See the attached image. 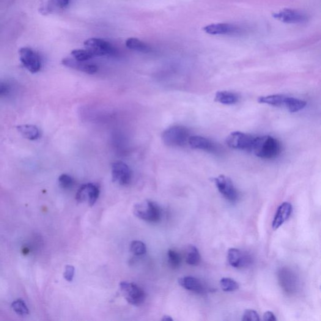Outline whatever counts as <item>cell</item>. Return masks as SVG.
Masks as SVG:
<instances>
[{
    "instance_id": "44dd1931",
    "label": "cell",
    "mask_w": 321,
    "mask_h": 321,
    "mask_svg": "<svg viewBox=\"0 0 321 321\" xmlns=\"http://www.w3.org/2000/svg\"><path fill=\"white\" fill-rule=\"evenodd\" d=\"M215 101L225 105H232L238 102L239 96L235 93L229 91H219L216 92Z\"/></svg>"
},
{
    "instance_id": "484cf974",
    "label": "cell",
    "mask_w": 321,
    "mask_h": 321,
    "mask_svg": "<svg viewBox=\"0 0 321 321\" xmlns=\"http://www.w3.org/2000/svg\"><path fill=\"white\" fill-rule=\"evenodd\" d=\"M221 289L225 292H234L238 289L239 285L235 280L230 278H223L220 281Z\"/></svg>"
},
{
    "instance_id": "9c48e42d",
    "label": "cell",
    "mask_w": 321,
    "mask_h": 321,
    "mask_svg": "<svg viewBox=\"0 0 321 321\" xmlns=\"http://www.w3.org/2000/svg\"><path fill=\"white\" fill-rule=\"evenodd\" d=\"M273 16L277 20L287 24H301L307 20L305 13L290 8H285L278 13H274Z\"/></svg>"
},
{
    "instance_id": "ffe728a7",
    "label": "cell",
    "mask_w": 321,
    "mask_h": 321,
    "mask_svg": "<svg viewBox=\"0 0 321 321\" xmlns=\"http://www.w3.org/2000/svg\"><path fill=\"white\" fill-rule=\"evenodd\" d=\"M71 0H48L45 7L42 8V13H51L65 9L70 5Z\"/></svg>"
},
{
    "instance_id": "1f68e13d",
    "label": "cell",
    "mask_w": 321,
    "mask_h": 321,
    "mask_svg": "<svg viewBox=\"0 0 321 321\" xmlns=\"http://www.w3.org/2000/svg\"><path fill=\"white\" fill-rule=\"evenodd\" d=\"M242 320L243 321H259V315L254 310L248 309L244 312Z\"/></svg>"
},
{
    "instance_id": "5bb4252c",
    "label": "cell",
    "mask_w": 321,
    "mask_h": 321,
    "mask_svg": "<svg viewBox=\"0 0 321 321\" xmlns=\"http://www.w3.org/2000/svg\"><path fill=\"white\" fill-rule=\"evenodd\" d=\"M62 64L65 67L89 74H94L98 70L97 65L88 64L86 62L79 61L73 57H66L62 60Z\"/></svg>"
},
{
    "instance_id": "5b68a950",
    "label": "cell",
    "mask_w": 321,
    "mask_h": 321,
    "mask_svg": "<svg viewBox=\"0 0 321 321\" xmlns=\"http://www.w3.org/2000/svg\"><path fill=\"white\" fill-rule=\"evenodd\" d=\"M84 46L86 50L90 52L94 57L114 56L116 54V50L114 46L101 38H89L84 42Z\"/></svg>"
},
{
    "instance_id": "2e32d148",
    "label": "cell",
    "mask_w": 321,
    "mask_h": 321,
    "mask_svg": "<svg viewBox=\"0 0 321 321\" xmlns=\"http://www.w3.org/2000/svg\"><path fill=\"white\" fill-rule=\"evenodd\" d=\"M204 31L212 35H230L237 32V28L229 23H214L208 24L204 28Z\"/></svg>"
},
{
    "instance_id": "f546056e",
    "label": "cell",
    "mask_w": 321,
    "mask_h": 321,
    "mask_svg": "<svg viewBox=\"0 0 321 321\" xmlns=\"http://www.w3.org/2000/svg\"><path fill=\"white\" fill-rule=\"evenodd\" d=\"M131 251L136 256H141L146 252V246L141 241H133L131 245Z\"/></svg>"
},
{
    "instance_id": "836d02e7",
    "label": "cell",
    "mask_w": 321,
    "mask_h": 321,
    "mask_svg": "<svg viewBox=\"0 0 321 321\" xmlns=\"http://www.w3.org/2000/svg\"><path fill=\"white\" fill-rule=\"evenodd\" d=\"M74 274H75V268L72 265H67L64 274V278L68 282L72 281Z\"/></svg>"
},
{
    "instance_id": "83f0119b",
    "label": "cell",
    "mask_w": 321,
    "mask_h": 321,
    "mask_svg": "<svg viewBox=\"0 0 321 321\" xmlns=\"http://www.w3.org/2000/svg\"><path fill=\"white\" fill-rule=\"evenodd\" d=\"M12 307L16 314L24 316L29 314V311L27 304L23 300H16L12 304Z\"/></svg>"
},
{
    "instance_id": "8992f818",
    "label": "cell",
    "mask_w": 321,
    "mask_h": 321,
    "mask_svg": "<svg viewBox=\"0 0 321 321\" xmlns=\"http://www.w3.org/2000/svg\"><path fill=\"white\" fill-rule=\"evenodd\" d=\"M120 288L126 301L132 305L139 306L143 303L145 293L138 285L131 282H122Z\"/></svg>"
},
{
    "instance_id": "4dcf8cb0",
    "label": "cell",
    "mask_w": 321,
    "mask_h": 321,
    "mask_svg": "<svg viewBox=\"0 0 321 321\" xmlns=\"http://www.w3.org/2000/svg\"><path fill=\"white\" fill-rule=\"evenodd\" d=\"M59 185L62 188L70 189L72 187L74 184V180L70 176L63 174L60 176L59 178Z\"/></svg>"
},
{
    "instance_id": "d590c367",
    "label": "cell",
    "mask_w": 321,
    "mask_h": 321,
    "mask_svg": "<svg viewBox=\"0 0 321 321\" xmlns=\"http://www.w3.org/2000/svg\"><path fill=\"white\" fill-rule=\"evenodd\" d=\"M163 320L168 321V320H172V319L171 317L167 316V315H166V316H164L163 318Z\"/></svg>"
},
{
    "instance_id": "7402d4cb",
    "label": "cell",
    "mask_w": 321,
    "mask_h": 321,
    "mask_svg": "<svg viewBox=\"0 0 321 321\" xmlns=\"http://www.w3.org/2000/svg\"><path fill=\"white\" fill-rule=\"evenodd\" d=\"M228 260L230 265L238 268L241 267L245 263V259L239 250L230 249L228 252Z\"/></svg>"
},
{
    "instance_id": "7c38bea8",
    "label": "cell",
    "mask_w": 321,
    "mask_h": 321,
    "mask_svg": "<svg viewBox=\"0 0 321 321\" xmlns=\"http://www.w3.org/2000/svg\"><path fill=\"white\" fill-rule=\"evenodd\" d=\"M279 279L280 284L285 292L292 293L297 290L298 278L292 270L286 268H282L279 271Z\"/></svg>"
},
{
    "instance_id": "603a6c76",
    "label": "cell",
    "mask_w": 321,
    "mask_h": 321,
    "mask_svg": "<svg viewBox=\"0 0 321 321\" xmlns=\"http://www.w3.org/2000/svg\"><path fill=\"white\" fill-rule=\"evenodd\" d=\"M126 45L131 50L144 52V53H147L151 51L149 45L136 38H129L126 40Z\"/></svg>"
},
{
    "instance_id": "ac0fdd59",
    "label": "cell",
    "mask_w": 321,
    "mask_h": 321,
    "mask_svg": "<svg viewBox=\"0 0 321 321\" xmlns=\"http://www.w3.org/2000/svg\"><path fill=\"white\" fill-rule=\"evenodd\" d=\"M16 129L23 138L30 140V141H35V140L40 138L39 129L34 125H20L17 126Z\"/></svg>"
},
{
    "instance_id": "e0dca14e",
    "label": "cell",
    "mask_w": 321,
    "mask_h": 321,
    "mask_svg": "<svg viewBox=\"0 0 321 321\" xmlns=\"http://www.w3.org/2000/svg\"><path fill=\"white\" fill-rule=\"evenodd\" d=\"M178 282L181 286L192 292L203 293L206 290L205 285L203 284L201 281L193 277H184L180 278Z\"/></svg>"
},
{
    "instance_id": "d6a6232c",
    "label": "cell",
    "mask_w": 321,
    "mask_h": 321,
    "mask_svg": "<svg viewBox=\"0 0 321 321\" xmlns=\"http://www.w3.org/2000/svg\"><path fill=\"white\" fill-rule=\"evenodd\" d=\"M11 90H12V86H11L9 82L0 81V97L9 94Z\"/></svg>"
},
{
    "instance_id": "277c9868",
    "label": "cell",
    "mask_w": 321,
    "mask_h": 321,
    "mask_svg": "<svg viewBox=\"0 0 321 321\" xmlns=\"http://www.w3.org/2000/svg\"><path fill=\"white\" fill-rule=\"evenodd\" d=\"M255 138L250 134L236 131L227 137L226 142L232 149L252 152Z\"/></svg>"
},
{
    "instance_id": "3957f363",
    "label": "cell",
    "mask_w": 321,
    "mask_h": 321,
    "mask_svg": "<svg viewBox=\"0 0 321 321\" xmlns=\"http://www.w3.org/2000/svg\"><path fill=\"white\" fill-rule=\"evenodd\" d=\"M134 213L137 217L143 220L158 222L161 218V211L158 206L150 201L137 204L134 208Z\"/></svg>"
},
{
    "instance_id": "30bf717a",
    "label": "cell",
    "mask_w": 321,
    "mask_h": 321,
    "mask_svg": "<svg viewBox=\"0 0 321 321\" xmlns=\"http://www.w3.org/2000/svg\"><path fill=\"white\" fill-rule=\"evenodd\" d=\"M112 176L114 182L125 186L131 182L132 172L127 164L122 161H116L112 165Z\"/></svg>"
},
{
    "instance_id": "d6986e66",
    "label": "cell",
    "mask_w": 321,
    "mask_h": 321,
    "mask_svg": "<svg viewBox=\"0 0 321 321\" xmlns=\"http://www.w3.org/2000/svg\"><path fill=\"white\" fill-rule=\"evenodd\" d=\"M287 96L281 94L262 96L258 101L260 104H267V105L275 107H285Z\"/></svg>"
},
{
    "instance_id": "e575fe53",
    "label": "cell",
    "mask_w": 321,
    "mask_h": 321,
    "mask_svg": "<svg viewBox=\"0 0 321 321\" xmlns=\"http://www.w3.org/2000/svg\"><path fill=\"white\" fill-rule=\"evenodd\" d=\"M263 320L265 321H276L277 320V318L276 315H274L273 312L270 311L266 312L264 314H263Z\"/></svg>"
},
{
    "instance_id": "6da1fadb",
    "label": "cell",
    "mask_w": 321,
    "mask_h": 321,
    "mask_svg": "<svg viewBox=\"0 0 321 321\" xmlns=\"http://www.w3.org/2000/svg\"><path fill=\"white\" fill-rule=\"evenodd\" d=\"M281 152V146L278 139L270 136H262L255 138L252 152L260 158H276Z\"/></svg>"
},
{
    "instance_id": "4316f807",
    "label": "cell",
    "mask_w": 321,
    "mask_h": 321,
    "mask_svg": "<svg viewBox=\"0 0 321 321\" xmlns=\"http://www.w3.org/2000/svg\"><path fill=\"white\" fill-rule=\"evenodd\" d=\"M71 55L73 58L82 62H86L94 57L90 52L82 49H76L71 52Z\"/></svg>"
},
{
    "instance_id": "8fae6325",
    "label": "cell",
    "mask_w": 321,
    "mask_h": 321,
    "mask_svg": "<svg viewBox=\"0 0 321 321\" xmlns=\"http://www.w3.org/2000/svg\"><path fill=\"white\" fill-rule=\"evenodd\" d=\"M100 195V189L93 183L82 185L76 194V200L78 203L89 202L90 206L95 204Z\"/></svg>"
},
{
    "instance_id": "9a60e30c",
    "label": "cell",
    "mask_w": 321,
    "mask_h": 321,
    "mask_svg": "<svg viewBox=\"0 0 321 321\" xmlns=\"http://www.w3.org/2000/svg\"><path fill=\"white\" fill-rule=\"evenodd\" d=\"M292 212V205L288 202H284L279 206L274 216L273 227L274 230L278 229L291 215Z\"/></svg>"
},
{
    "instance_id": "7a4b0ae2",
    "label": "cell",
    "mask_w": 321,
    "mask_h": 321,
    "mask_svg": "<svg viewBox=\"0 0 321 321\" xmlns=\"http://www.w3.org/2000/svg\"><path fill=\"white\" fill-rule=\"evenodd\" d=\"M190 131L182 126H175L167 129L162 135L164 143L168 146L182 147L188 143Z\"/></svg>"
},
{
    "instance_id": "f1b7e54d",
    "label": "cell",
    "mask_w": 321,
    "mask_h": 321,
    "mask_svg": "<svg viewBox=\"0 0 321 321\" xmlns=\"http://www.w3.org/2000/svg\"><path fill=\"white\" fill-rule=\"evenodd\" d=\"M168 258V264L170 267L174 268V269H177V268L180 267L182 259H181L180 254L178 252L172 251V250H169Z\"/></svg>"
},
{
    "instance_id": "4fadbf2b",
    "label": "cell",
    "mask_w": 321,
    "mask_h": 321,
    "mask_svg": "<svg viewBox=\"0 0 321 321\" xmlns=\"http://www.w3.org/2000/svg\"><path fill=\"white\" fill-rule=\"evenodd\" d=\"M188 144L193 149L203 150L208 153H216L219 151V147L215 142L200 136H190Z\"/></svg>"
},
{
    "instance_id": "52a82bcc",
    "label": "cell",
    "mask_w": 321,
    "mask_h": 321,
    "mask_svg": "<svg viewBox=\"0 0 321 321\" xmlns=\"http://www.w3.org/2000/svg\"><path fill=\"white\" fill-rule=\"evenodd\" d=\"M19 56L22 64L30 72H39L42 68V61L36 52L29 47H22L19 50Z\"/></svg>"
},
{
    "instance_id": "ba28073f",
    "label": "cell",
    "mask_w": 321,
    "mask_h": 321,
    "mask_svg": "<svg viewBox=\"0 0 321 321\" xmlns=\"http://www.w3.org/2000/svg\"><path fill=\"white\" fill-rule=\"evenodd\" d=\"M215 182L219 193L227 200L231 202L237 201L239 194L229 177L224 175L219 176L215 178Z\"/></svg>"
},
{
    "instance_id": "d4e9b609",
    "label": "cell",
    "mask_w": 321,
    "mask_h": 321,
    "mask_svg": "<svg viewBox=\"0 0 321 321\" xmlns=\"http://www.w3.org/2000/svg\"><path fill=\"white\" fill-rule=\"evenodd\" d=\"M186 262L190 265H197L200 262L199 250L193 245L188 246L186 251Z\"/></svg>"
},
{
    "instance_id": "cb8c5ba5",
    "label": "cell",
    "mask_w": 321,
    "mask_h": 321,
    "mask_svg": "<svg viewBox=\"0 0 321 321\" xmlns=\"http://www.w3.org/2000/svg\"><path fill=\"white\" fill-rule=\"evenodd\" d=\"M306 104L305 101L301 100L300 98L287 96L285 108L289 110V111L291 113H294V112H298L304 109Z\"/></svg>"
}]
</instances>
